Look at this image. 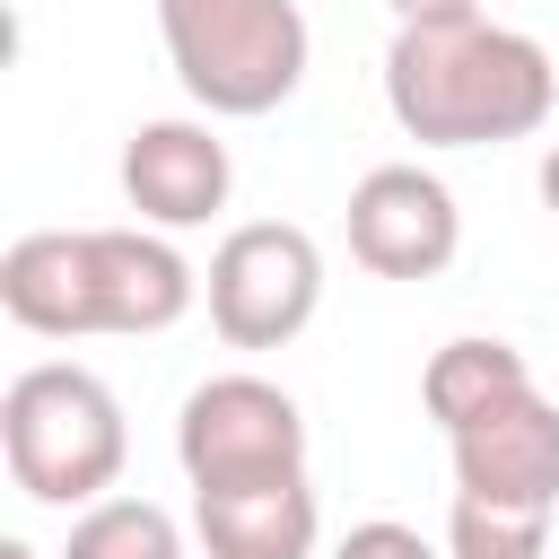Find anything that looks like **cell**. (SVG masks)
<instances>
[{
	"label": "cell",
	"instance_id": "cell-1",
	"mask_svg": "<svg viewBox=\"0 0 559 559\" xmlns=\"http://www.w3.org/2000/svg\"><path fill=\"white\" fill-rule=\"evenodd\" d=\"M384 105L419 148H498L533 140L559 105V70L524 26L498 17H419L384 44Z\"/></svg>",
	"mask_w": 559,
	"mask_h": 559
},
{
	"label": "cell",
	"instance_id": "cell-13",
	"mask_svg": "<svg viewBox=\"0 0 559 559\" xmlns=\"http://www.w3.org/2000/svg\"><path fill=\"white\" fill-rule=\"evenodd\" d=\"M542 550H550V515H515L480 498L445 507V559H542Z\"/></svg>",
	"mask_w": 559,
	"mask_h": 559
},
{
	"label": "cell",
	"instance_id": "cell-6",
	"mask_svg": "<svg viewBox=\"0 0 559 559\" xmlns=\"http://www.w3.org/2000/svg\"><path fill=\"white\" fill-rule=\"evenodd\" d=\"M201 297H210V332L227 349H288L323 306V245L297 218H245L218 236Z\"/></svg>",
	"mask_w": 559,
	"mask_h": 559
},
{
	"label": "cell",
	"instance_id": "cell-16",
	"mask_svg": "<svg viewBox=\"0 0 559 559\" xmlns=\"http://www.w3.org/2000/svg\"><path fill=\"white\" fill-rule=\"evenodd\" d=\"M542 210H550V218H559V140H550V148H542Z\"/></svg>",
	"mask_w": 559,
	"mask_h": 559
},
{
	"label": "cell",
	"instance_id": "cell-17",
	"mask_svg": "<svg viewBox=\"0 0 559 559\" xmlns=\"http://www.w3.org/2000/svg\"><path fill=\"white\" fill-rule=\"evenodd\" d=\"M0 559H44V550H35V542H17V533H9V542H0Z\"/></svg>",
	"mask_w": 559,
	"mask_h": 559
},
{
	"label": "cell",
	"instance_id": "cell-3",
	"mask_svg": "<svg viewBox=\"0 0 559 559\" xmlns=\"http://www.w3.org/2000/svg\"><path fill=\"white\" fill-rule=\"evenodd\" d=\"M0 454L35 507H96L131 463V428H122V402L96 367L35 358L0 393Z\"/></svg>",
	"mask_w": 559,
	"mask_h": 559
},
{
	"label": "cell",
	"instance_id": "cell-11",
	"mask_svg": "<svg viewBox=\"0 0 559 559\" xmlns=\"http://www.w3.org/2000/svg\"><path fill=\"white\" fill-rule=\"evenodd\" d=\"M515 393H533V367H524V349L498 341V332H463V341H445V349L419 367V402H428V419H437L445 437L472 428L480 411L515 402Z\"/></svg>",
	"mask_w": 559,
	"mask_h": 559
},
{
	"label": "cell",
	"instance_id": "cell-15",
	"mask_svg": "<svg viewBox=\"0 0 559 559\" xmlns=\"http://www.w3.org/2000/svg\"><path fill=\"white\" fill-rule=\"evenodd\" d=\"M393 9V26H419V17H472L480 0H384Z\"/></svg>",
	"mask_w": 559,
	"mask_h": 559
},
{
	"label": "cell",
	"instance_id": "cell-14",
	"mask_svg": "<svg viewBox=\"0 0 559 559\" xmlns=\"http://www.w3.org/2000/svg\"><path fill=\"white\" fill-rule=\"evenodd\" d=\"M332 559H445L437 542H419V524H393V515H367L332 542Z\"/></svg>",
	"mask_w": 559,
	"mask_h": 559
},
{
	"label": "cell",
	"instance_id": "cell-10",
	"mask_svg": "<svg viewBox=\"0 0 559 559\" xmlns=\"http://www.w3.org/2000/svg\"><path fill=\"white\" fill-rule=\"evenodd\" d=\"M192 542H201L210 559H314V542H323L314 480L192 489Z\"/></svg>",
	"mask_w": 559,
	"mask_h": 559
},
{
	"label": "cell",
	"instance_id": "cell-4",
	"mask_svg": "<svg viewBox=\"0 0 559 559\" xmlns=\"http://www.w3.org/2000/svg\"><path fill=\"white\" fill-rule=\"evenodd\" d=\"M157 35H166L183 96L210 122L280 114L306 87V61H314L297 0H157Z\"/></svg>",
	"mask_w": 559,
	"mask_h": 559
},
{
	"label": "cell",
	"instance_id": "cell-2",
	"mask_svg": "<svg viewBox=\"0 0 559 559\" xmlns=\"http://www.w3.org/2000/svg\"><path fill=\"white\" fill-rule=\"evenodd\" d=\"M201 297V271L157 227H26L0 253V314L44 341L166 332Z\"/></svg>",
	"mask_w": 559,
	"mask_h": 559
},
{
	"label": "cell",
	"instance_id": "cell-7",
	"mask_svg": "<svg viewBox=\"0 0 559 559\" xmlns=\"http://www.w3.org/2000/svg\"><path fill=\"white\" fill-rule=\"evenodd\" d=\"M454 253H463V210H454V192L428 166L393 157V166H367L349 183V262L358 271H376V280H437Z\"/></svg>",
	"mask_w": 559,
	"mask_h": 559
},
{
	"label": "cell",
	"instance_id": "cell-5",
	"mask_svg": "<svg viewBox=\"0 0 559 559\" xmlns=\"http://www.w3.org/2000/svg\"><path fill=\"white\" fill-rule=\"evenodd\" d=\"M175 463H183V489L306 480V411L288 384H271L253 367L201 376L175 411Z\"/></svg>",
	"mask_w": 559,
	"mask_h": 559
},
{
	"label": "cell",
	"instance_id": "cell-8",
	"mask_svg": "<svg viewBox=\"0 0 559 559\" xmlns=\"http://www.w3.org/2000/svg\"><path fill=\"white\" fill-rule=\"evenodd\" d=\"M445 454H454V498L515 507V515H559V402L542 384L480 411L472 428H454Z\"/></svg>",
	"mask_w": 559,
	"mask_h": 559
},
{
	"label": "cell",
	"instance_id": "cell-9",
	"mask_svg": "<svg viewBox=\"0 0 559 559\" xmlns=\"http://www.w3.org/2000/svg\"><path fill=\"white\" fill-rule=\"evenodd\" d=\"M236 192V157L210 122L192 114H166V122H140L122 140V201L140 210V227L157 236H183V227H210Z\"/></svg>",
	"mask_w": 559,
	"mask_h": 559
},
{
	"label": "cell",
	"instance_id": "cell-12",
	"mask_svg": "<svg viewBox=\"0 0 559 559\" xmlns=\"http://www.w3.org/2000/svg\"><path fill=\"white\" fill-rule=\"evenodd\" d=\"M61 559H183V524L157 498H96L70 515Z\"/></svg>",
	"mask_w": 559,
	"mask_h": 559
}]
</instances>
